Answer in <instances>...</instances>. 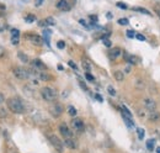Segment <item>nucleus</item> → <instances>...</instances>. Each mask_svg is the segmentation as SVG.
<instances>
[{
  "label": "nucleus",
  "mask_w": 160,
  "mask_h": 153,
  "mask_svg": "<svg viewBox=\"0 0 160 153\" xmlns=\"http://www.w3.org/2000/svg\"><path fill=\"white\" fill-rule=\"evenodd\" d=\"M41 95L43 98V100H46V101H48V103H53V101L57 100L58 93H57L56 89H53V88H51V87H44V88H42V90H41Z\"/></svg>",
  "instance_id": "f03ea898"
},
{
  "label": "nucleus",
  "mask_w": 160,
  "mask_h": 153,
  "mask_svg": "<svg viewBox=\"0 0 160 153\" xmlns=\"http://www.w3.org/2000/svg\"><path fill=\"white\" fill-rule=\"evenodd\" d=\"M26 22H28V24H31V22H33L35 20H36V16L35 15H32V14H30V15H27L26 16Z\"/></svg>",
  "instance_id": "393cba45"
},
{
  "label": "nucleus",
  "mask_w": 160,
  "mask_h": 153,
  "mask_svg": "<svg viewBox=\"0 0 160 153\" xmlns=\"http://www.w3.org/2000/svg\"><path fill=\"white\" fill-rule=\"evenodd\" d=\"M149 120H150V122H159L160 114L157 110H155V111H150V113H149Z\"/></svg>",
  "instance_id": "ddd939ff"
},
{
  "label": "nucleus",
  "mask_w": 160,
  "mask_h": 153,
  "mask_svg": "<svg viewBox=\"0 0 160 153\" xmlns=\"http://www.w3.org/2000/svg\"><path fill=\"white\" fill-rule=\"evenodd\" d=\"M18 57L20 58L21 62L28 63V56H27V55H25V53H22V52H19V53H18Z\"/></svg>",
  "instance_id": "aec40b11"
},
{
  "label": "nucleus",
  "mask_w": 160,
  "mask_h": 153,
  "mask_svg": "<svg viewBox=\"0 0 160 153\" xmlns=\"http://www.w3.org/2000/svg\"><path fill=\"white\" fill-rule=\"evenodd\" d=\"M19 38H20V31L18 29H14L11 31V42H12V45H18L19 43Z\"/></svg>",
  "instance_id": "f8f14e48"
},
{
  "label": "nucleus",
  "mask_w": 160,
  "mask_h": 153,
  "mask_svg": "<svg viewBox=\"0 0 160 153\" xmlns=\"http://www.w3.org/2000/svg\"><path fill=\"white\" fill-rule=\"evenodd\" d=\"M54 24H56V21H54L53 18H47V19H44L41 22L42 26H52V25H54Z\"/></svg>",
  "instance_id": "dca6fc26"
},
{
  "label": "nucleus",
  "mask_w": 160,
  "mask_h": 153,
  "mask_svg": "<svg viewBox=\"0 0 160 153\" xmlns=\"http://www.w3.org/2000/svg\"><path fill=\"white\" fill-rule=\"evenodd\" d=\"M103 43H105L107 47H110V46H111V42H110V41H107V40H103Z\"/></svg>",
  "instance_id": "a19ab883"
},
{
  "label": "nucleus",
  "mask_w": 160,
  "mask_h": 153,
  "mask_svg": "<svg viewBox=\"0 0 160 153\" xmlns=\"http://www.w3.org/2000/svg\"><path fill=\"white\" fill-rule=\"evenodd\" d=\"M48 140H49L51 145H52L59 153H62L64 151V143L62 142V140H60L58 136H56V135H49V136H48Z\"/></svg>",
  "instance_id": "20e7f679"
},
{
  "label": "nucleus",
  "mask_w": 160,
  "mask_h": 153,
  "mask_svg": "<svg viewBox=\"0 0 160 153\" xmlns=\"http://www.w3.org/2000/svg\"><path fill=\"white\" fill-rule=\"evenodd\" d=\"M85 78H86V79H88V80H89V82H94V76H91V74H90V73H88V72H86V73H85Z\"/></svg>",
  "instance_id": "c85d7f7f"
},
{
  "label": "nucleus",
  "mask_w": 160,
  "mask_h": 153,
  "mask_svg": "<svg viewBox=\"0 0 160 153\" xmlns=\"http://www.w3.org/2000/svg\"><path fill=\"white\" fill-rule=\"evenodd\" d=\"M122 117H123V121H124V124L127 125L128 129H133V127H134V124H133L132 119H129V117H127V116H123V115H122Z\"/></svg>",
  "instance_id": "f3484780"
},
{
  "label": "nucleus",
  "mask_w": 160,
  "mask_h": 153,
  "mask_svg": "<svg viewBox=\"0 0 160 153\" xmlns=\"http://www.w3.org/2000/svg\"><path fill=\"white\" fill-rule=\"evenodd\" d=\"M129 63H136V58L133 57V56H128V59H127Z\"/></svg>",
  "instance_id": "f704fd0d"
},
{
  "label": "nucleus",
  "mask_w": 160,
  "mask_h": 153,
  "mask_svg": "<svg viewBox=\"0 0 160 153\" xmlns=\"http://www.w3.org/2000/svg\"><path fill=\"white\" fill-rule=\"evenodd\" d=\"M95 98H96V99H98L99 101H102V100H103V99H102V96L99 95V94H96V95H95Z\"/></svg>",
  "instance_id": "79ce46f5"
},
{
  "label": "nucleus",
  "mask_w": 160,
  "mask_h": 153,
  "mask_svg": "<svg viewBox=\"0 0 160 153\" xmlns=\"http://www.w3.org/2000/svg\"><path fill=\"white\" fill-rule=\"evenodd\" d=\"M8 109L14 113V114H23L25 113V104L22 103L20 98L18 96H12L10 99H8Z\"/></svg>",
  "instance_id": "f257e3e1"
},
{
  "label": "nucleus",
  "mask_w": 160,
  "mask_h": 153,
  "mask_svg": "<svg viewBox=\"0 0 160 153\" xmlns=\"http://www.w3.org/2000/svg\"><path fill=\"white\" fill-rule=\"evenodd\" d=\"M25 37L27 38L31 43H33V45H36V46H41V45L43 43L42 37L38 36V35H36V34H26Z\"/></svg>",
  "instance_id": "423d86ee"
},
{
  "label": "nucleus",
  "mask_w": 160,
  "mask_h": 153,
  "mask_svg": "<svg viewBox=\"0 0 160 153\" xmlns=\"http://www.w3.org/2000/svg\"><path fill=\"white\" fill-rule=\"evenodd\" d=\"M4 56V47L2 46H0V58Z\"/></svg>",
  "instance_id": "ea45409f"
},
{
  "label": "nucleus",
  "mask_w": 160,
  "mask_h": 153,
  "mask_svg": "<svg viewBox=\"0 0 160 153\" xmlns=\"http://www.w3.org/2000/svg\"><path fill=\"white\" fill-rule=\"evenodd\" d=\"M68 113H69L70 116H75V115H77V110H75L74 106H69V108H68Z\"/></svg>",
  "instance_id": "a878e982"
},
{
  "label": "nucleus",
  "mask_w": 160,
  "mask_h": 153,
  "mask_svg": "<svg viewBox=\"0 0 160 153\" xmlns=\"http://www.w3.org/2000/svg\"><path fill=\"white\" fill-rule=\"evenodd\" d=\"M133 10H136V11H139L142 14H145V15H150V11H148L147 9H144V8H134Z\"/></svg>",
  "instance_id": "5701e85b"
},
{
  "label": "nucleus",
  "mask_w": 160,
  "mask_h": 153,
  "mask_svg": "<svg viewBox=\"0 0 160 153\" xmlns=\"http://www.w3.org/2000/svg\"><path fill=\"white\" fill-rule=\"evenodd\" d=\"M127 36H128V37H131V38H133L136 35H134V32H133V31H128V32H127Z\"/></svg>",
  "instance_id": "e433bc0d"
},
{
  "label": "nucleus",
  "mask_w": 160,
  "mask_h": 153,
  "mask_svg": "<svg viewBox=\"0 0 160 153\" xmlns=\"http://www.w3.org/2000/svg\"><path fill=\"white\" fill-rule=\"evenodd\" d=\"M154 10H155V13L158 14V16L160 18V5L155 4V5H154Z\"/></svg>",
  "instance_id": "c756f323"
},
{
  "label": "nucleus",
  "mask_w": 160,
  "mask_h": 153,
  "mask_svg": "<svg viewBox=\"0 0 160 153\" xmlns=\"http://www.w3.org/2000/svg\"><path fill=\"white\" fill-rule=\"evenodd\" d=\"M107 92H108V94H110V95H112V96L116 95V90H115V89H113V87H111V85L107 88Z\"/></svg>",
  "instance_id": "bb28decb"
},
{
  "label": "nucleus",
  "mask_w": 160,
  "mask_h": 153,
  "mask_svg": "<svg viewBox=\"0 0 160 153\" xmlns=\"http://www.w3.org/2000/svg\"><path fill=\"white\" fill-rule=\"evenodd\" d=\"M79 84H80V87H81V88H82L84 90H88V87H86V85H85V84H84L82 82H79Z\"/></svg>",
  "instance_id": "58836bf2"
},
{
  "label": "nucleus",
  "mask_w": 160,
  "mask_h": 153,
  "mask_svg": "<svg viewBox=\"0 0 160 153\" xmlns=\"http://www.w3.org/2000/svg\"><path fill=\"white\" fill-rule=\"evenodd\" d=\"M79 22H80V24H81V25H82V26H85L86 29H89V25H88V24H86V22H85V21H84V20H82V19L79 20Z\"/></svg>",
  "instance_id": "4c0bfd02"
},
{
  "label": "nucleus",
  "mask_w": 160,
  "mask_h": 153,
  "mask_svg": "<svg viewBox=\"0 0 160 153\" xmlns=\"http://www.w3.org/2000/svg\"><path fill=\"white\" fill-rule=\"evenodd\" d=\"M121 111H122V115H123V116H127V117H129V119H133L132 113H131L126 106H122V108H121Z\"/></svg>",
  "instance_id": "a211bd4d"
},
{
  "label": "nucleus",
  "mask_w": 160,
  "mask_h": 153,
  "mask_svg": "<svg viewBox=\"0 0 160 153\" xmlns=\"http://www.w3.org/2000/svg\"><path fill=\"white\" fill-rule=\"evenodd\" d=\"M12 73H14V76H16L18 79H20V80L28 79V78L31 76L30 71L26 69V68H23V67H15V68L12 69Z\"/></svg>",
  "instance_id": "7ed1b4c3"
},
{
  "label": "nucleus",
  "mask_w": 160,
  "mask_h": 153,
  "mask_svg": "<svg viewBox=\"0 0 160 153\" xmlns=\"http://www.w3.org/2000/svg\"><path fill=\"white\" fill-rule=\"evenodd\" d=\"M56 6H57V9H59L62 11H69L70 10V5L67 0H59Z\"/></svg>",
  "instance_id": "9b49d317"
},
{
  "label": "nucleus",
  "mask_w": 160,
  "mask_h": 153,
  "mask_svg": "<svg viewBox=\"0 0 160 153\" xmlns=\"http://www.w3.org/2000/svg\"><path fill=\"white\" fill-rule=\"evenodd\" d=\"M31 66H32V69H36V71H42V72H44V71L47 69L46 64H44L41 59H38V58L33 59V61L31 62Z\"/></svg>",
  "instance_id": "1a4fd4ad"
},
{
  "label": "nucleus",
  "mask_w": 160,
  "mask_h": 153,
  "mask_svg": "<svg viewBox=\"0 0 160 153\" xmlns=\"http://www.w3.org/2000/svg\"><path fill=\"white\" fill-rule=\"evenodd\" d=\"M113 76H115V79H116L117 82H122V80L124 79V74H123L122 72H120V71L115 72V73H113Z\"/></svg>",
  "instance_id": "6ab92c4d"
},
{
  "label": "nucleus",
  "mask_w": 160,
  "mask_h": 153,
  "mask_svg": "<svg viewBox=\"0 0 160 153\" xmlns=\"http://www.w3.org/2000/svg\"><path fill=\"white\" fill-rule=\"evenodd\" d=\"M64 141H65V146H68L69 148H72V150H75L77 148V142L74 141L73 137L72 138H65Z\"/></svg>",
  "instance_id": "2eb2a0df"
},
{
  "label": "nucleus",
  "mask_w": 160,
  "mask_h": 153,
  "mask_svg": "<svg viewBox=\"0 0 160 153\" xmlns=\"http://www.w3.org/2000/svg\"><path fill=\"white\" fill-rule=\"evenodd\" d=\"M137 135H138V138H139V140H144V135H145V132H144L143 129L138 127V129H137Z\"/></svg>",
  "instance_id": "b1692460"
},
{
  "label": "nucleus",
  "mask_w": 160,
  "mask_h": 153,
  "mask_svg": "<svg viewBox=\"0 0 160 153\" xmlns=\"http://www.w3.org/2000/svg\"><path fill=\"white\" fill-rule=\"evenodd\" d=\"M118 24H120V25H124V26H127V25L129 24V21H128V19H120L118 20Z\"/></svg>",
  "instance_id": "cd10ccee"
},
{
  "label": "nucleus",
  "mask_w": 160,
  "mask_h": 153,
  "mask_svg": "<svg viewBox=\"0 0 160 153\" xmlns=\"http://www.w3.org/2000/svg\"><path fill=\"white\" fill-rule=\"evenodd\" d=\"M72 126H73V129H74L75 131H78V132H82L84 129H85L82 120L79 119V117H74V119H73V121H72Z\"/></svg>",
  "instance_id": "0eeeda50"
},
{
  "label": "nucleus",
  "mask_w": 160,
  "mask_h": 153,
  "mask_svg": "<svg viewBox=\"0 0 160 153\" xmlns=\"http://www.w3.org/2000/svg\"><path fill=\"white\" fill-rule=\"evenodd\" d=\"M154 145H155V140H149V141H147V147H148V150H153L154 148Z\"/></svg>",
  "instance_id": "4be33fe9"
},
{
  "label": "nucleus",
  "mask_w": 160,
  "mask_h": 153,
  "mask_svg": "<svg viewBox=\"0 0 160 153\" xmlns=\"http://www.w3.org/2000/svg\"><path fill=\"white\" fill-rule=\"evenodd\" d=\"M157 153H160V147H158V148H157Z\"/></svg>",
  "instance_id": "a18cd8bd"
},
{
  "label": "nucleus",
  "mask_w": 160,
  "mask_h": 153,
  "mask_svg": "<svg viewBox=\"0 0 160 153\" xmlns=\"http://www.w3.org/2000/svg\"><path fill=\"white\" fill-rule=\"evenodd\" d=\"M49 111H51V114L53 115L54 117H58V116L63 113V106H62L60 104H54L53 106H51Z\"/></svg>",
  "instance_id": "9d476101"
},
{
  "label": "nucleus",
  "mask_w": 160,
  "mask_h": 153,
  "mask_svg": "<svg viewBox=\"0 0 160 153\" xmlns=\"http://www.w3.org/2000/svg\"><path fill=\"white\" fill-rule=\"evenodd\" d=\"M57 46H58V48H60V50H62V48H64V47H65V43H64L63 41H59V42L57 43Z\"/></svg>",
  "instance_id": "72a5a7b5"
},
{
  "label": "nucleus",
  "mask_w": 160,
  "mask_h": 153,
  "mask_svg": "<svg viewBox=\"0 0 160 153\" xmlns=\"http://www.w3.org/2000/svg\"><path fill=\"white\" fill-rule=\"evenodd\" d=\"M117 6H118V8H121V9H123V10L128 9V6H127L126 4H123V3H117Z\"/></svg>",
  "instance_id": "7c9ffc66"
},
{
  "label": "nucleus",
  "mask_w": 160,
  "mask_h": 153,
  "mask_svg": "<svg viewBox=\"0 0 160 153\" xmlns=\"http://www.w3.org/2000/svg\"><path fill=\"white\" fill-rule=\"evenodd\" d=\"M82 68H84L88 73L91 71V66H90V63H89L88 61H82Z\"/></svg>",
  "instance_id": "412c9836"
},
{
  "label": "nucleus",
  "mask_w": 160,
  "mask_h": 153,
  "mask_svg": "<svg viewBox=\"0 0 160 153\" xmlns=\"http://www.w3.org/2000/svg\"><path fill=\"white\" fill-rule=\"evenodd\" d=\"M2 101H4V95H2L1 93H0V104H1Z\"/></svg>",
  "instance_id": "37998d69"
},
{
  "label": "nucleus",
  "mask_w": 160,
  "mask_h": 153,
  "mask_svg": "<svg viewBox=\"0 0 160 153\" xmlns=\"http://www.w3.org/2000/svg\"><path fill=\"white\" fill-rule=\"evenodd\" d=\"M126 72H127V73H128V72H131V67H129V66L126 68Z\"/></svg>",
  "instance_id": "c03bdc74"
},
{
  "label": "nucleus",
  "mask_w": 160,
  "mask_h": 153,
  "mask_svg": "<svg viewBox=\"0 0 160 153\" xmlns=\"http://www.w3.org/2000/svg\"><path fill=\"white\" fill-rule=\"evenodd\" d=\"M69 66H70V67H72L74 71H78V67H77V64H75L74 62H72V61H70V62H69Z\"/></svg>",
  "instance_id": "473e14b6"
},
{
  "label": "nucleus",
  "mask_w": 160,
  "mask_h": 153,
  "mask_svg": "<svg viewBox=\"0 0 160 153\" xmlns=\"http://www.w3.org/2000/svg\"><path fill=\"white\" fill-rule=\"evenodd\" d=\"M136 38H137L138 41H145V37H144L143 35H140V34H136Z\"/></svg>",
  "instance_id": "2f4dec72"
},
{
  "label": "nucleus",
  "mask_w": 160,
  "mask_h": 153,
  "mask_svg": "<svg viewBox=\"0 0 160 153\" xmlns=\"http://www.w3.org/2000/svg\"><path fill=\"white\" fill-rule=\"evenodd\" d=\"M143 105H144V108H145L149 113L157 110V103H155V100L152 99V98H144V99H143Z\"/></svg>",
  "instance_id": "39448f33"
},
{
  "label": "nucleus",
  "mask_w": 160,
  "mask_h": 153,
  "mask_svg": "<svg viewBox=\"0 0 160 153\" xmlns=\"http://www.w3.org/2000/svg\"><path fill=\"white\" fill-rule=\"evenodd\" d=\"M0 16H2V13H1V11H0Z\"/></svg>",
  "instance_id": "49530a36"
},
{
  "label": "nucleus",
  "mask_w": 160,
  "mask_h": 153,
  "mask_svg": "<svg viewBox=\"0 0 160 153\" xmlns=\"http://www.w3.org/2000/svg\"><path fill=\"white\" fill-rule=\"evenodd\" d=\"M120 56H121V48H118V47H115V48H112L110 51V58L111 59H116V58H118Z\"/></svg>",
  "instance_id": "4468645a"
},
{
  "label": "nucleus",
  "mask_w": 160,
  "mask_h": 153,
  "mask_svg": "<svg viewBox=\"0 0 160 153\" xmlns=\"http://www.w3.org/2000/svg\"><path fill=\"white\" fill-rule=\"evenodd\" d=\"M43 1H44V0H35V5H36V6H41V5L43 4Z\"/></svg>",
  "instance_id": "c9c22d12"
},
{
  "label": "nucleus",
  "mask_w": 160,
  "mask_h": 153,
  "mask_svg": "<svg viewBox=\"0 0 160 153\" xmlns=\"http://www.w3.org/2000/svg\"><path fill=\"white\" fill-rule=\"evenodd\" d=\"M59 132L60 135L63 136V138H72L73 137V134L70 131V129L67 126V124H60L59 125Z\"/></svg>",
  "instance_id": "6e6552de"
}]
</instances>
